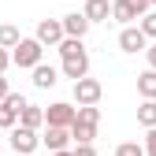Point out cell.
Masks as SVG:
<instances>
[{"mask_svg": "<svg viewBox=\"0 0 156 156\" xmlns=\"http://www.w3.org/2000/svg\"><path fill=\"white\" fill-rule=\"evenodd\" d=\"M19 126H26V130H41V126H45V108L26 104L23 112H19Z\"/></svg>", "mask_w": 156, "mask_h": 156, "instance_id": "cell-12", "label": "cell"}, {"mask_svg": "<svg viewBox=\"0 0 156 156\" xmlns=\"http://www.w3.org/2000/svg\"><path fill=\"white\" fill-rule=\"evenodd\" d=\"M60 74H63V78H71V82L86 78V74H89V52L74 56V60H63V63H60Z\"/></svg>", "mask_w": 156, "mask_h": 156, "instance_id": "cell-8", "label": "cell"}, {"mask_svg": "<svg viewBox=\"0 0 156 156\" xmlns=\"http://www.w3.org/2000/svg\"><path fill=\"white\" fill-rule=\"evenodd\" d=\"M19 41H23L19 26H11V23H4V26H0V48H15Z\"/></svg>", "mask_w": 156, "mask_h": 156, "instance_id": "cell-18", "label": "cell"}, {"mask_svg": "<svg viewBox=\"0 0 156 156\" xmlns=\"http://www.w3.org/2000/svg\"><path fill=\"white\" fill-rule=\"evenodd\" d=\"M71 123H74V104H67V101H56V104H48V108H45V126L71 130Z\"/></svg>", "mask_w": 156, "mask_h": 156, "instance_id": "cell-4", "label": "cell"}, {"mask_svg": "<svg viewBox=\"0 0 156 156\" xmlns=\"http://www.w3.org/2000/svg\"><path fill=\"white\" fill-rule=\"evenodd\" d=\"M56 48H60L63 60H74V56H82V52H86V45H82V41H74V37H63Z\"/></svg>", "mask_w": 156, "mask_h": 156, "instance_id": "cell-19", "label": "cell"}, {"mask_svg": "<svg viewBox=\"0 0 156 156\" xmlns=\"http://www.w3.org/2000/svg\"><path fill=\"white\" fill-rule=\"evenodd\" d=\"M119 48H123V52H145L149 41H145V34H141L138 26H123V34H119Z\"/></svg>", "mask_w": 156, "mask_h": 156, "instance_id": "cell-7", "label": "cell"}, {"mask_svg": "<svg viewBox=\"0 0 156 156\" xmlns=\"http://www.w3.org/2000/svg\"><path fill=\"white\" fill-rule=\"evenodd\" d=\"M112 19H115V23L134 26V23H138V11H134V4H130V0H112Z\"/></svg>", "mask_w": 156, "mask_h": 156, "instance_id": "cell-13", "label": "cell"}, {"mask_svg": "<svg viewBox=\"0 0 156 156\" xmlns=\"http://www.w3.org/2000/svg\"><path fill=\"white\" fill-rule=\"evenodd\" d=\"M56 82H60V71H56L52 63H37L34 67V86L37 89H52Z\"/></svg>", "mask_w": 156, "mask_h": 156, "instance_id": "cell-11", "label": "cell"}, {"mask_svg": "<svg viewBox=\"0 0 156 156\" xmlns=\"http://www.w3.org/2000/svg\"><path fill=\"white\" fill-rule=\"evenodd\" d=\"M152 4H156V0H149V8H152Z\"/></svg>", "mask_w": 156, "mask_h": 156, "instance_id": "cell-28", "label": "cell"}, {"mask_svg": "<svg viewBox=\"0 0 156 156\" xmlns=\"http://www.w3.org/2000/svg\"><path fill=\"white\" fill-rule=\"evenodd\" d=\"M60 26H63V37H74V41H82V37L89 34V23H86V15L82 11H71L60 19Z\"/></svg>", "mask_w": 156, "mask_h": 156, "instance_id": "cell-6", "label": "cell"}, {"mask_svg": "<svg viewBox=\"0 0 156 156\" xmlns=\"http://www.w3.org/2000/svg\"><path fill=\"white\" fill-rule=\"evenodd\" d=\"M74 123L78 126H97L101 123V108H74Z\"/></svg>", "mask_w": 156, "mask_h": 156, "instance_id": "cell-17", "label": "cell"}, {"mask_svg": "<svg viewBox=\"0 0 156 156\" xmlns=\"http://www.w3.org/2000/svg\"><path fill=\"white\" fill-rule=\"evenodd\" d=\"M145 60H149V71H156V45L145 48Z\"/></svg>", "mask_w": 156, "mask_h": 156, "instance_id": "cell-25", "label": "cell"}, {"mask_svg": "<svg viewBox=\"0 0 156 156\" xmlns=\"http://www.w3.org/2000/svg\"><path fill=\"white\" fill-rule=\"evenodd\" d=\"M82 15H86L89 26H93V23H108V19H112V0H86Z\"/></svg>", "mask_w": 156, "mask_h": 156, "instance_id": "cell-9", "label": "cell"}, {"mask_svg": "<svg viewBox=\"0 0 156 156\" xmlns=\"http://www.w3.org/2000/svg\"><path fill=\"white\" fill-rule=\"evenodd\" d=\"M71 156H97V149H93V145H74Z\"/></svg>", "mask_w": 156, "mask_h": 156, "instance_id": "cell-23", "label": "cell"}, {"mask_svg": "<svg viewBox=\"0 0 156 156\" xmlns=\"http://www.w3.org/2000/svg\"><path fill=\"white\" fill-rule=\"evenodd\" d=\"M11 152L15 156H30L37 145H41V138H37V130H26V126H11V138H8Z\"/></svg>", "mask_w": 156, "mask_h": 156, "instance_id": "cell-3", "label": "cell"}, {"mask_svg": "<svg viewBox=\"0 0 156 156\" xmlns=\"http://www.w3.org/2000/svg\"><path fill=\"white\" fill-rule=\"evenodd\" d=\"M115 156H145V149H141L138 141H123L119 149H115Z\"/></svg>", "mask_w": 156, "mask_h": 156, "instance_id": "cell-21", "label": "cell"}, {"mask_svg": "<svg viewBox=\"0 0 156 156\" xmlns=\"http://www.w3.org/2000/svg\"><path fill=\"white\" fill-rule=\"evenodd\" d=\"M8 67H11V52H8V48H0V74H4Z\"/></svg>", "mask_w": 156, "mask_h": 156, "instance_id": "cell-24", "label": "cell"}, {"mask_svg": "<svg viewBox=\"0 0 156 156\" xmlns=\"http://www.w3.org/2000/svg\"><path fill=\"white\" fill-rule=\"evenodd\" d=\"M141 149H145V156H156V130L145 134V145H141Z\"/></svg>", "mask_w": 156, "mask_h": 156, "instance_id": "cell-22", "label": "cell"}, {"mask_svg": "<svg viewBox=\"0 0 156 156\" xmlns=\"http://www.w3.org/2000/svg\"><path fill=\"white\" fill-rule=\"evenodd\" d=\"M138 123L149 126V130H156V101H141L138 104Z\"/></svg>", "mask_w": 156, "mask_h": 156, "instance_id": "cell-15", "label": "cell"}, {"mask_svg": "<svg viewBox=\"0 0 156 156\" xmlns=\"http://www.w3.org/2000/svg\"><path fill=\"white\" fill-rule=\"evenodd\" d=\"M8 93H11V89H8V78H4V74H0V101H4V97H8Z\"/></svg>", "mask_w": 156, "mask_h": 156, "instance_id": "cell-26", "label": "cell"}, {"mask_svg": "<svg viewBox=\"0 0 156 156\" xmlns=\"http://www.w3.org/2000/svg\"><path fill=\"white\" fill-rule=\"evenodd\" d=\"M41 141L48 145V152H63V149L71 145V130H60V126H48V130L41 134Z\"/></svg>", "mask_w": 156, "mask_h": 156, "instance_id": "cell-10", "label": "cell"}, {"mask_svg": "<svg viewBox=\"0 0 156 156\" xmlns=\"http://www.w3.org/2000/svg\"><path fill=\"white\" fill-rule=\"evenodd\" d=\"M138 30L145 34V41H149V37H156V11H145V15L138 19Z\"/></svg>", "mask_w": 156, "mask_h": 156, "instance_id": "cell-20", "label": "cell"}, {"mask_svg": "<svg viewBox=\"0 0 156 156\" xmlns=\"http://www.w3.org/2000/svg\"><path fill=\"white\" fill-rule=\"evenodd\" d=\"M34 41L41 45V48H56V45L63 41V26H60V19H41V23H37Z\"/></svg>", "mask_w": 156, "mask_h": 156, "instance_id": "cell-5", "label": "cell"}, {"mask_svg": "<svg viewBox=\"0 0 156 156\" xmlns=\"http://www.w3.org/2000/svg\"><path fill=\"white\" fill-rule=\"evenodd\" d=\"M104 97V86L97 82V78H78L74 82V101H78V108H97V101Z\"/></svg>", "mask_w": 156, "mask_h": 156, "instance_id": "cell-2", "label": "cell"}, {"mask_svg": "<svg viewBox=\"0 0 156 156\" xmlns=\"http://www.w3.org/2000/svg\"><path fill=\"white\" fill-rule=\"evenodd\" d=\"M41 56H45V48L34 41V37H23L15 48H11V63L15 67H23V71H34L37 63H41Z\"/></svg>", "mask_w": 156, "mask_h": 156, "instance_id": "cell-1", "label": "cell"}, {"mask_svg": "<svg viewBox=\"0 0 156 156\" xmlns=\"http://www.w3.org/2000/svg\"><path fill=\"white\" fill-rule=\"evenodd\" d=\"M52 156H71V149H63V152H52Z\"/></svg>", "mask_w": 156, "mask_h": 156, "instance_id": "cell-27", "label": "cell"}, {"mask_svg": "<svg viewBox=\"0 0 156 156\" xmlns=\"http://www.w3.org/2000/svg\"><path fill=\"white\" fill-rule=\"evenodd\" d=\"M138 93H141V101H156V71L138 74Z\"/></svg>", "mask_w": 156, "mask_h": 156, "instance_id": "cell-14", "label": "cell"}, {"mask_svg": "<svg viewBox=\"0 0 156 156\" xmlns=\"http://www.w3.org/2000/svg\"><path fill=\"white\" fill-rule=\"evenodd\" d=\"M93 138H97V126H78V123H71V141L74 145H93Z\"/></svg>", "mask_w": 156, "mask_h": 156, "instance_id": "cell-16", "label": "cell"}]
</instances>
